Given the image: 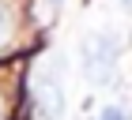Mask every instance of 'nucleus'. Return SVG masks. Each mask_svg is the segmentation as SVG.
<instances>
[{
  "mask_svg": "<svg viewBox=\"0 0 132 120\" xmlns=\"http://www.w3.org/2000/svg\"><path fill=\"white\" fill-rule=\"evenodd\" d=\"M102 120H128L121 109H102Z\"/></svg>",
  "mask_w": 132,
  "mask_h": 120,
  "instance_id": "2",
  "label": "nucleus"
},
{
  "mask_svg": "<svg viewBox=\"0 0 132 120\" xmlns=\"http://www.w3.org/2000/svg\"><path fill=\"white\" fill-rule=\"evenodd\" d=\"M113 60H117V41H113V34L98 30L87 41V49H83V71H87V79L106 83L110 71H113Z\"/></svg>",
  "mask_w": 132,
  "mask_h": 120,
  "instance_id": "1",
  "label": "nucleus"
},
{
  "mask_svg": "<svg viewBox=\"0 0 132 120\" xmlns=\"http://www.w3.org/2000/svg\"><path fill=\"white\" fill-rule=\"evenodd\" d=\"M4 30H8V11H4V4H0V38H4Z\"/></svg>",
  "mask_w": 132,
  "mask_h": 120,
  "instance_id": "3",
  "label": "nucleus"
},
{
  "mask_svg": "<svg viewBox=\"0 0 132 120\" xmlns=\"http://www.w3.org/2000/svg\"><path fill=\"white\" fill-rule=\"evenodd\" d=\"M121 4H125V8H132V0H121Z\"/></svg>",
  "mask_w": 132,
  "mask_h": 120,
  "instance_id": "4",
  "label": "nucleus"
}]
</instances>
